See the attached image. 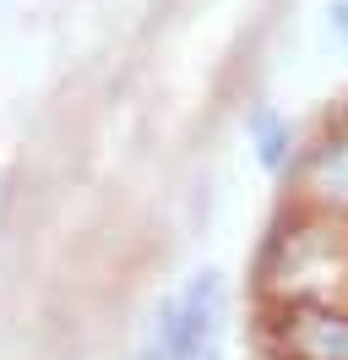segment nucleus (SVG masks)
I'll return each mask as SVG.
<instances>
[{
  "mask_svg": "<svg viewBox=\"0 0 348 360\" xmlns=\"http://www.w3.org/2000/svg\"><path fill=\"white\" fill-rule=\"evenodd\" d=\"M304 180H310L321 197H332V202H348V131H332L321 148L310 153Z\"/></svg>",
  "mask_w": 348,
  "mask_h": 360,
  "instance_id": "3",
  "label": "nucleus"
},
{
  "mask_svg": "<svg viewBox=\"0 0 348 360\" xmlns=\"http://www.w3.org/2000/svg\"><path fill=\"white\" fill-rule=\"evenodd\" d=\"M288 349L300 360H348V316L343 311H304L288 316Z\"/></svg>",
  "mask_w": 348,
  "mask_h": 360,
  "instance_id": "1",
  "label": "nucleus"
},
{
  "mask_svg": "<svg viewBox=\"0 0 348 360\" xmlns=\"http://www.w3.org/2000/svg\"><path fill=\"white\" fill-rule=\"evenodd\" d=\"M326 22H332V33L348 44V0H332V6H326Z\"/></svg>",
  "mask_w": 348,
  "mask_h": 360,
  "instance_id": "4",
  "label": "nucleus"
},
{
  "mask_svg": "<svg viewBox=\"0 0 348 360\" xmlns=\"http://www.w3.org/2000/svg\"><path fill=\"white\" fill-rule=\"evenodd\" d=\"M245 126H250V148H256L261 169H272V175H278L283 164H288V153H294V126H288L272 104H256Z\"/></svg>",
  "mask_w": 348,
  "mask_h": 360,
  "instance_id": "2",
  "label": "nucleus"
}]
</instances>
